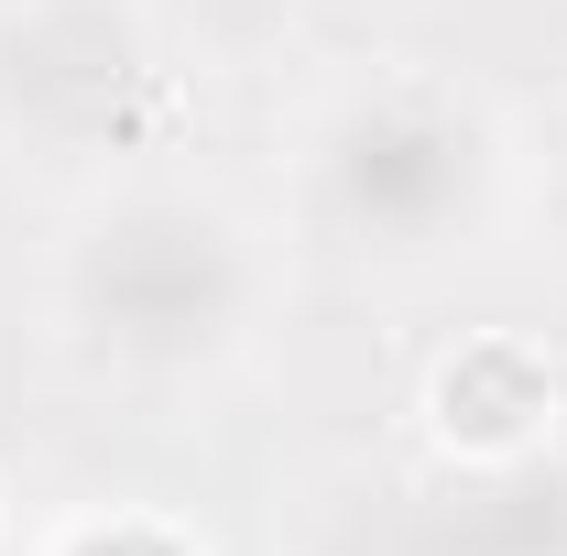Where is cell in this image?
<instances>
[{
	"label": "cell",
	"instance_id": "obj_1",
	"mask_svg": "<svg viewBox=\"0 0 567 556\" xmlns=\"http://www.w3.org/2000/svg\"><path fill=\"white\" fill-rule=\"evenodd\" d=\"M262 229L175 164H110L55 229V328L110 382H208L262 328Z\"/></svg>",
	"mask_w": 567,
	"mask_h": 556
},
{
	"label": "cell",
	"instance_id": "obj_2",
	"mask_svg": "<svg viewBox=\"0 0 567 556\" xmlns=\"http://www.w3.org/2000/svg\"><path fill=\"white\" fill-rule=\"evenodd\" d=\"M295 164H306V218L382 274L458 251L502 197V132L481 121V99L415 66L328 87L295 132Z\"/></svg>",
	"mask_w": 567,
	"mask_h": 556
},
{
	"label": "cell",
	"instance_id": "obj_3",
	"mask_svg": "<svg viewBox=\"0 0 567 556\" xmlns=\"http://www.w3.org/2000/svg\"><path fill=\"white\" fill-rule=\"evenodd\" d=\"M153 99V33L132 0H0V142L121 153Z\"/></svg>",
	"mask_w": 567,
	"mask_h": 556
},
{
	"label": "cell",
	"instance_id": "obj_4",
	"mask_svg": "<svg viewBox=\"0 0 567 556\" xmlns=\"http://www.w3.org/2000/svg\"><path fill=\"white\" fill-rule=\"evenodd\" d=\"M567 425V382L524 328H470L458 349H436L425 371V436L458 481H502V470H546Z\"/></svg>",
	"mask_w": 567,
	"mask_h": 556
},
{
	"label": "cell",
	"instance_id": "obj_5",
	"mask_svg": "<svg viewBox=\"0 0 567 556\" xmlns=\"http://www.w3.org/2000/svg\"><path fill=\"white\" fill-rule=\"evenodd\" d=\"M33 556H208L186 524H164V513H132V502H110V513H66L55 535Z\"/></svg>",
	"mask_w": 567,
	"mask_h": 556
},
{
	"label": "cell",
	"instance_id": "obj_6",
	"mask_svg": "<svg viewBox=\"0 0 567 556\" xmlns=\"http://www.w3.org/2000/svg\"><path fill=\"white\" fill-rule=\"evenodd\" d=\"M535 186H546V218L567 229V99L546 110V153H535Z\"/></svg>",
	"mask_w": 567,
	"mask_h": 556
},
{
	"label": "cell",
	"instance_id": "obj_7",
	"mask_svg": "<svg viewBox=\"0 0 567 556\" xmlns=\"http://www.w3.org/2000/svg\"><path fill=\"white\" fill-rule=\"evenodd\" d=\"M0 556H22V546H11V524H0Z\"/></svg>",
	"mask_w": 567,
	"mask_h": 556
}]
</instances>
